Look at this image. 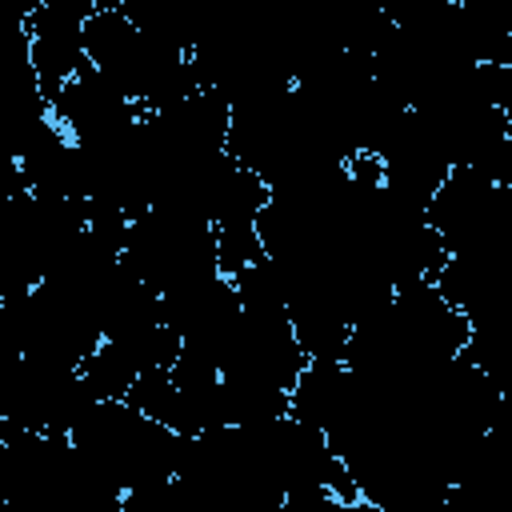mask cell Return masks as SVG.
I'll return each mask as SVG.
<instances>
[{
	"label": "cell",
	"instance_id": "1",
	"mask_svg": "<svg viewBox=\"0 0 512 512\" xmlns=\"http://www.w3.org/2000/svg\"><path fill=\"white\" fill-rule=\"evenodd\" d=\"M140 372L144 368H140L136 352L124 340H112V336H104V344L80 364V376H84V384L92 388L96 400H128Z\"/></svg>",
	"mask_w": 512,
	"mask_h": 512
}]
</instances>
